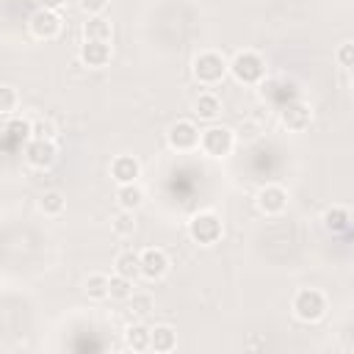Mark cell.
<instances>
[{
    "mask_svg": "<svg viewBox=\"0 0 354 354\" xmlns=\"http://www.w3.org/2000/svg\"><path fill=\"white\" fill-rule=\"evenodd\" d=\"M227 72H232V77H235L238 83L254 86V83H260L263 75H266V61H263L257 53H252V50H241V53L227 64Z\"/></svg>",
    "mask_w": 354,
    "mask_h": 354,
    "instance_id": "cell-1",
    "label": "cell"
},
{
    "mask_svg": "<svg viewBox=\"0 0 354 354\" xmlns=\"http://www.w3.org/2000/svg\"><path fill=\"white\" fill-rule=\"evenodd\" d=\"M324 313H326V299H324L321 290H315V288H301V290H296V296H293V315H296L299 321L313 324V321H318Z\"/></svg>",
    "mask_w": 354,
    "mask_h": 354,
    "instance_id": "cell-2",
    "label": "cell"
},
{
    "mask_svg": "<svg viewBox=\"0 0 354 354\" xmlns=\"http://www.w3.org/2000/svg\"><path fill=\"white\" fill-rule=\"evenodd\" d=\"M221 232H224L221 218H218L216 213H210V210H202V213L191 216V221H188V235H191L196 243H202V246L216 243V241L221 238Z\"/></svg>",
    "mask_w": 354,
    "mask_h": 354,
    "instance_id": "cell-3",
    "label": "cell"
},
{
    "mask_svg": "<svg viewBox=\"0 0 354 354\" xmlns=\"http://www.w3.org/2000/svg\"><path fill=\"white\" fill-rule=\"evenodd\" d=\"M227 75V61L218 55V53H199L196 61H194V77L202 83V86H216L221 83Z\"/></svg>",
    "mask_w": 354,
    "mask_h": 354,
    "instance_id": "cell-4",
    "label": "cell"
},
{
    "mask_svg": "<svg viewBox=\"0 0 354 354\" xmlns=\"http://www.w3.org/2000/svg\"><path fill=\"white\" fill-rule=\"evenodd\" d=\"M199 147H202L210 158H224V155L232 152V147H235V136H232L230 127H218V124H213V127H207V130L199 133Z\"/></svg>",
    "mask_w": 354,
    "mask_h": 354,
    "instance_id": "cell-5",
    "label": "cell"
},
{
    "mask_svg": "<svg viewBox=\"0 0 354 354\" xmlns=\"http://www.w3.org/2000/svg\"><path fill=\"white\" fill-rule=\"evenodd\" d=\"M25 160L33 169H50L58 160V147L50 138H30L25 144Z\"/></svg>",
    "mask_w": 354,
    "mask_h": 354,
    "instance_id": "cell-6",
    "label": "cell"
},
{
    "mask_svg": "<svg viewBox=\"0 0 354 354\" xmlns=\"http://www.w3.org/2000/svg\"><path fill=\"white\" fill-rule=\"evenodd\" d=\"M28 28H30V33L36 39L50 41V39H55L61 33V17L55 11H50V8H36L30 14V19H28Z\"/></svg>",
    "mask_w": 354,
    "mask_h": 354,
    "instance_id": "cell-7",
    "label": "cell"
},
{
    "mask_svg": "<svg viewBox=\"0 0 354 354\" xmlns=\"http://www.w3.org/2000/svg\"><path fill=\"white\" fill-rule=\"evenodd\" d=\"M166 138H169V147L177 149V152H188V149L199 147V130H196V124L188 122V119L174 122V124L169 127Z\"/></svg>",
    "mask_w": 354,
    "mask_h": 354,
    "instance_id": "cell-8",
    "label": "cell"
},
{
    "mask_svg": "<svg viewBox=\"0 0 354 354\" xmlns=\"http://www.w3.org/2000/svg\"><path fill=\"white\" fill-rule=\"evenodd\" d=\"M138 263H141V277H147V279H160L169 271V254L158 246L144 249L138 254Z\"/></svg>",
    "mask_w": 354,
    "mask_h": 354,
    "instance_id": "cell-9",
    "label": "cell"
},
{
    "mask_svg": "<svg viewBox=\"0 0 354 354\" xmlns=\"http://www.w3.org/2000/svg\"><path fill=\"white\" fill-rule=\"evenodd\" d=\"M279 116H282V124H285L290 133H301V130H307L310 122H313V111H310V105L301 102V100L288 102Z\"/></svg>",
    "mask_w": 354,
    "mask_h": 354,
    "instance_id": "cell-10",
    "label": "cell"
},
{
    "mask_svg": "<svg viewBox=\"0 0 354 354\" xmlns=\"http://www.w3.org/2000/svg\"><path fill=\"white\" fill-rule=\"evenodd\" d=\"M285 205H288V191H285L282 185H266V188H260V194H257V207H260V213L277 216V213L285 210Z\"/></svg>",
    "mask_w": 354,
    "mask_h": 354,
    "instance_id": "cell-11",
    "label": "cell"
},
{
    "mask_svg": "<svg viewBox=\"0 0 354 354\" xmlns=\"http://www.w3.org/2000/svg\"><path fill=\"white\" fill-rule=\"evenodd\" d=\"M138 174H141V163H138L133 155H116V158L111 160V177H113L119 185L136 183Z\"/></svg>",
    "mask_w": 354,
    "mask_h": 354,
    "instance_id": "cell-12",
    "label": "cell"
},
{
    "mask_svg": "<svg viewBox=\"0 0 354 354\" xmlns=\"http://www.w3.org/2000/svg\"><path fill=\"white\" fill-rule=\"evenodd\" d=\"M80 61L86 64V66H91V69H100V66H105L108 61H111V44L108 41H83V47H80Z\"/></svg>",
    "mask_w": 354,
    "mask_h": 354,
    "instance_id": "cell-13",
    "label": "cell"
},
{
    "mask_svg": "<svg viewBox=\"0 0 354 354\" xmlns=\"http://www.w3.org/2000/svg\"><path fill=\"white\" fill-rule=\"evenodd\" d=\"M348 224H351V213H348V207H343V205H332V207L324 210V227H326V232L340 235V232L348 230Z\"/></svg>",
    "mask_w": 354,
    "mask_h": 354,
    "instance_id": "cell-14",
    "label": "cell"
},
{
    "mask_svg": "<svg viewBox=\"0 0 354 354\" xmlns=\"http://www.w3.org/2000/svg\"><path fill=\"white\" fill-rule=\"evenodd\" d=\"M177 346V332L166 324H158L155 329H149V348L152 351H171Z\"/></svg>",
    "mask_w": 354,
    "mask_h": 354,
    "instance_id": "cell-15",
    "label": "cell"
},
{
    "mask_svg": "<svg viewBox=\"0 0 354 354\" xmlns=\"http://www.w3.org/2000/svg\"><path fill=\"white\" fill-rule=\"evenodd\" d=\"M83 39H88V41H111V22L102 19L100 14L88 17L83 22Z\"/></svg>",
    "mask_w": 354,
    "mask_h": 354,
    "instance_id": "cell-16",
    "label": "cell"
},
{
    "mask_svg": "<svg viewBox=\"0 0 354 354\" xmlns=\"http://www.w3.org/2000/svg\"><path fill=\"white\" fill-rule=\"evenodd\" d=\"M194 113H196L199 119H205V122H213V119L221 113V100H218L216 94L205 91V94L196 97V102H194Z\"/></svg>",
    "mask_w": 354,
    "mask_h": 354,
    "instance_id": "cell-17",
    "label": "cell"
},
{
    "mask_svg": "<svg viewBox=\"0 0 354 354\" xmlns=\"http://www.w3.org/2000/svg\"><path fill=\"white\" fill-rule=\"evenodd\" d=\"M116 202H119L122 210H138L141 202H144V191H141V185H136V183H124V185H119V191H116Z\"/></svg>",
    "mask_w": 354,
    "mask_h": 354,
    "instance_id": "cell-18",
    "label": "cell"
},
{
    "mask_svg": "<svg viewBox=\"0 0 354 354\" xmlns=\"http://www.w3.org/2000/svg\"><path fill=\"white\" fill-rule=\"evenodd\" d=\"M113 268H116V274H122V277H127V279H136L138 274H141V263H138V254L136 252H119L116 254V260H113Z\"/></svg>",
    "mask_w": 354,
    "mask_h": 354,
    "instance_id": "cell-19",
    "label": "cell"
},
{
    "mask_svg": "<svg viewBox=\"0 0 354 354\" xmlns=\"http://www.w3.org/2000/svg\"><path fill=\"white\" fill-rule=\"evenodd\" d=\"M124 343H127V348H133V351H147V348H149V326H144V324H130V326L124 329Z\"/></svg>",
    "mask_w": 354,
    "mask_h": 354,
    "instance_id": "cell-20",
    "label": "cell"
},
{
    "mask_svg": "<svg viewBox=\"0 0 354 354\" xmlns=\"http://www.w3.org/2000/svg\"><path fill=\"white\" fill-rule=\"evenodd\" d=\"M133 293V279L122 277V274H113L108 277V299H116V301H127Z\"/></svg>",
    "mask_w": 354,
    "mask_h": 354,
    "instance_id": "cell-21",
    "label": "cell"
},
{
    "mask_svg": "<svg viewBox=\"0 0 354 354\" xmlns=\"http://www.w3.org/2000/svg\"><path fill=\"white\" fill-rule=\"evenodd\" d=\"M39 207H41V213H47V216H58V213H64L66 199H64L61 191H44V196L39 199Z\"/></svg>",
    "mask_w": 354,
    "mask_h": 354,
    "instance_id": "cell-22",
    "label": "cell"
},
{
    "mask_svg": "<svg viewBox=\"0 0 354 354\" xmlns=\"http://www.w3.org/2000/svg\"><path fill=\"white\" fill-rule=\"evenodd\" d=\"M86 296L88 299H108V277L105 274H88L86 279Z\"/></svg>",
    "mask_w": 354,
    "mask_h": 354,
    "instance_id": "cell-23",
    "label": "cell"
},
{
    "mask_svg": "<svg viewBox=\"0 0 354 354\" xmlns=\"http://www.w3.org/2000/svg\"><path fill=\"white\" fill-rule=\"evenodd\" d=\"M111 227H113V232L116 235H133L136 232V216H133V210H122V213H116L113 216V221H111Z\"/></svg>",
    "mask_w": 354,
    "mask_h": 354,
    "instance_id": "cell-24",
    "label": "cell"
},
{
    "mask_svg": "<svg viewBox=\"0 0 354 354\" xmlns=\"http://www.w3.org/2000/svg\"><path fill=\"white\" fill-rule=\"evenodd\" d=\"M130 310L138 315V318H147L152 310H155V299L149 293H130Z\"/></svg>",
    "mask_w": 354,
    "mask_h": 354,
    "instance_id": "cell-25",
    "label": "cell"
},
{
    "mask_svg": "<svg viewBox=\"0 0 354 354\" xmlns=\"http://www.w3.org/2000/svg\"><path fill=\"white\" fill-rule=\"evenodd\" d=\"M28 130H30V138H50V141H55V136H58V130H55V124L50 119H33L28 124Z\"/></svg>",
    "mask_w": 354,
    "mask_h": 354,
    "instance_id": "cell-26",
    "label": "cell"
},
{
    "mask_svg": "<svg viewBox=\"0 0 354 354\" xmlns=\"http://www.w3.org/2000/svg\"><path fill=\"white\" fill-rule=\"evenodd\" d=\"M17 102H19L17 91L11 86H0V113H11L17 108Z\"/></svg>",
    "mask_w": 354,
    "mask_h": 354,
    "instance_id": "cell-27",
    "label": "cell"
},
{
    "mask_svg": "<svg viewBox=\"0 0 354 354\" xmlns=\"http://www.w3.org/2000/svg\"><path fill=\"white\" fill-rule=\"evenodd\" d=\"M77 6H80V11H83L86 17H97V14L105 11L108 0H77Z\"/></svg>",
    "mask_w": 354,
    "mask_h": 354,
    "instance_id": "cell-28",
    "label": "cell"
},
{
    "mask_svg": "<svg viewBox=\"0 0 354 354\" xmlns=\"http://www.w3.org/2000/svg\"><path fill=\"white\" fill-rule=\"evenodd\" d=\"M335 58L340 61V66H346V69H348V66L354 64V44H351V41H343V44L337 47Z\"/></svg>",
    "mask_w": 354,
    "mask_h": 354,
    "instance_id": "cell-29",
    "label": "cell"
},
{
    "mask_svg": "<svg viewBox=\"0 0 354 354\" xmlns=\"http://www.w3.org/2000/svg\"><path fill=\"white\" fill-rule=\"evenodd\" d=\"M66 0H39V8H50V11H58Z\"/></svg>",
    "mask_w": 354,
    "mask_h": 354,
    "instance_id": "cell-30",
    "label": "cell"
}]
</instances>
